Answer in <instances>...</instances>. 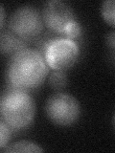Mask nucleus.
Returning <instances> with one entry per match:
<instances>
[{"label": "nucleus", "instance_id": "f03ea898", "mask_svg": "<svg viewBox=\"0 0 115 153\" xmlns=\"http://www.w3.org/2000/svg\"><path fill=\"white\" fill-rule=\"evenodd\" d=\"M35 115V100L27 91L9 87L0 97V119L12 129L28 127Z\"/></svg>", "mask_w": 115, "mask_h": 153}, {"label": "nucleus", "instance_id": "6e6552de", "mask_svg": "<svg viewBox=\"0 0 115 153\" xmlns=\"http://www.w3.org/2000/svg\"><path fill=\"white\" fill-rule=\"evenodd\" d=\"M5 152H43L44 149L30 141H18L4 148Z\"/></svg>", "mask_w": 115, "mask_h": 153}, {"label": "nucleus", "instance_id": "0eeeda50", "mask_svg": "<svg viewBox=\"0 0 115 153\" xmlns=\"http://www.w3.org/2000/svg\"><path fill=\"white\" fill-rule=\"evenodd\" d=\"M27 41L16 36L10 29L0 30V55L12 57L27 48Z\"/></svg>", "mask_w": 115, "mask_h": 153}, {"label": "nucleus", "instance_id": "f8f14e48", "mask_svg": "<svg viewBox=\"0 0 115 153\" xmlns=\"http://www.w3.org/2000/svg\"><path fill=\"white\" fill-rule=\"evenodd\" d=\"M63 35H64V37H67L72 40L80 37L81 35V27L80 25V23L77 20L72 21L69 25L66 27Z\"/></svg>", "mask_w": 115, "mask_h": 153}, {"label": "nucleus", "instance_id": "423d86ee", "mask_svg": "<svg viewBox=\"0 0 115 153\" xmlns=\"http://www.w3.org/2000/svg\"><path fill=\"white\" fill-rule=\"evenodd\" d=\"M41 16L44 25L56 33H62L69 24L76 20L75 13L68 4L61 0H50L43 5Z\"/></svg>", "mask_w": 115, "mask_h": 153}, {"label": "nucleus", "instance_id": "ddd939ff", "mask_svg": "<svg viewBox=\"0 0 115 153\" xmlns=\"http://www.w3.org/2000/svg\"><path fill=\"white\" fill-rule=\"evenodd\" d=\"M107 43H108V45L110 48H111V50L113 51L114 47H115V33H114V31H111L108 35V36H107Z\"/></svg>", "mask_w": 115, "mask_h": 153}, {"label": "nucleus", "instance_id": "9b49d317", "mask_svg": "<svg viewBox=\"0 0 115 153\" xmlns=\"http://www.w3.org/2000/svg\"><path fill=\"white\" fill-rule=\"evenodd\" d=\"M12 139V128L0 121V149L6 147Z\"/></svg>", "mask_w": 115, "mask_h": 153}, {"label": "nucleus", "instance_id": "1a4fd4ad", "mask_svg": "<svg viewBox=\"0 0 115 153\" xmlns=\"http://www.w3.org/2000/svg\"><path fill=\"white\" fill-rule=\"evenodd\" d=\"M67 81L68 79H67V76L64 71L54 70L49 76L48 83L53 90L60 91L67 85Z\"/></svg>", "mask_w": 115, "mask_h": 153}, {"label": "nucleus", "instance_id": "20e7f679", "mask_svg": "<svg viewBox=\"0 0 115 153\" xmlns=\"http://www.w3.org/2000/svg\"><path fill=\"white\" fill-rule=\"evenodd\" d=\"M45 113L50 121L60 126H69L80 118L81 106L75 97L67 93H56L48 98Z\"/></svg>", "mask_w": 115, "mask_h": 153}, {"label": "nucleus", "instance_id": "4468645a", "mask_svg": "<svg viewBox=\"0 0 115 153\" xmlns=\"http://www.w3.org/2000/svg\"><path fill=\"white\" fill-rule=\"evenodd\" d=\"M5 21H6V12L2 4H0V30L4 26Z\"/></svg>", "mask_w": 115, "mask_h": 153}, {"label": "nucleus", "instance_id": "7ed1b4c3", "mask_svg": "<svg viewBox=\"0 0 115 153\" xmlns=\"http://www.w3.org/2000/svg\"><path fill=\"white\" fill-rule=\"evenodd\" d=\"M44 23L41 13L30 5L16 9L9 18V29L25 41L37 39L43 31Z\"/></svg>", "mask_w": 115, "mask_h": 153}, {"label": "nucleus", "instance_id": "f257e3e1", "mask_svg": "<svg viewBox=\"0 0 115 153\" xmlns=\"http://www.w3.org/2000/svg\"><path fill=\"white\" fill-rule=\"evenodd\" d=\"M49 66L40 52L26 48L11 57L6 71L10 87L24 91L36 89L44 82Z\"/></svg>", "mask_w": 115, "mask_h": 153}, {"label": "nucleus", "instance_id": "39448f33", "mask_svg": "<svg viewBox=\"0 0 115 153\" xmlns=\"http://www.w3.org/2000/svg\"><path fill=\"white\" fill-rule=\"evenodd\" d=\"M43 56L50 68L65 72L77 63L80 47L67 37H54L46 46Z\"/></svg>", "mask_w": 115, "mask_h": 153}, {"label": "nucleus", "instance_id": "9d476101", "mask_svg": "<svg viewBox=\"0 0 115 153\" xmlns=\"http://www.w3.org/2000/svg\"><path fill=\"white\" fill-rule=\"evenodd\" d=\"M114 0H105L101 7V13L105 21L112 27L114 26Z\"/></svg>", "mask_w": 115, "mask_h": 153}]
</instances>
